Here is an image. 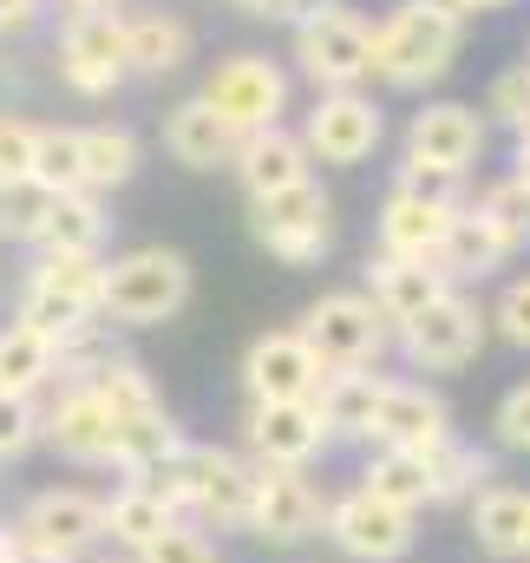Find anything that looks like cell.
Returning <instances> with one entry per match:
<instances>
[{"label":"cell","instance_id":"obj_32","mask_svg":"<svg viewBox=\"0 0 530 563\" xmlns=\"http://www.w3.org/2000/svg\"><path fill=\"white\" fill-rule=\"evenodd\" d=\"M137 164H144V144L132 125H86V190H99V197L125 190Z\"/></svg>","mask_w":530,"mask_h":563},{"label":"cell","instance_id":"obj_46","mask_svg":"<svg viewBox=\"0 0 530 563\" xmlns=\"http://www.w3.org/2000/svg\"><path fill=\"white\" fill-rule=\"evenodd\" d=\"M33 13H40V0H0V33L7 26H26Z\"/></svg>","mask_w":530,"mask_h":563},{"label":"cell","instance_id":"obj_27","mask_svg":"<svg viewBox=\"0 0 530 563\" xmlns=\"http://www.w3.org/2000/svg\"><path fill=\"white\" fill-rule=\"evenodd\" d=\"M361 485H367L374 498L399 505V511H432V505H439L432 452H394V445H374L367 465H361Z\"/></svg>","mask_w":530,"mask_h":563},{"label":"cell","instance_id":"obj_54","mask_svg":"<svg viewBox=\"0 0 530 563\" xmlns=\"http://www.w3.org/2000/svg\"><path fill=\"white\" fill-rule=\"evenodd\" d=\"M86 563H132V558H86Z\"/></svg>","mask_w":530,"mask_h":563},{"label":"cell","instance_id":"obj_10","mask_svg":"<svg viewBox=\"0 0 530 563\" xmlns=\"http://www.w3.org/2000/svg\"><path fill=\"white\" fill-rule=\"evenodd\" d=\"M347 563H406L419 551V511H399L374 498L367 485H347L328 498V531H321Z\"/></svg>","mask_w":530,"mask_h":563},{"label":"cell","instance_id":"obj_53","mask_svg":"<svg viewBox=\"0 0 530 563\" xmlns=\"http://www.w3.org/2000/svg\"><path fill=\"white\" fill-rule=\"evenodd\" d=\"M20 563H59V558H46V551H20Z\"/></svg>","mask_w":530,"mask_h":563},{"label":"cell","instance_id":"obj_33","mask_svg":"<svg viewBox=\"0 0 530 563\" xmlns=\"http://www.w3.org/2000/svg\"><path fill=\"white\" fill-rule=\"evenodd\" d=\"M432 472H439V505H472L492 478H498V465H492V452H478V445H465L459 432L432 452Z\"/></svg>","mask_w":530,"mask_h":563},{"label":"cell","instance_id":"obj_30","mask_svg":"<svg viewBox=\"0 0 530 563\" xmlns=\"http://www.w3.org/2000/svg\"><path fill=\"white\" fill-rule=\"evenodd\" d=\"M387 380L394 374H380V367H347V374H328V387H321V420L334 439H374V413H380V394H387Z\"/></svg>","mask_w":530,"mask_h":563},{"label":"cell","instance_id":"obj_16","mask_svg":"<svg viewBox=\"0 0 530 563\" xmlns=\"http://www.w3.org/2000/svg\"><path fill=\"white\" fill-rule=\"evenodd\" d=\"M243 445H250L256 465H301V472H314V459H328L334 432H328L314 400H250Z\"/></svg>","mask_w":530,"mask_h":563},{"label":"cell","instance_id":"obj_52","mask_svg":"<svg viewBox=\"0 0 530 563\" xmlns=\"http://www.w3.org/2000/svg\"><path fill=\"white\" fill-rule=\"evenodd\" d=\"M230 7H243V13H263V20H275V7H281V0H230Z\"/></svg>","mask_w":530,"mask_h":563},{"label":"cell","instance_id":"obj_28","mask_svg":"<svg viewBox=\"0 0 530 563\" xmlns=\"http://www.w3.org/2000/svg\"><path fill=\"white\" fill-rule=\"evenodd\" d=\"M46 387H59V341L26 321H7L0 328V394L40 400Z\"/></svg>","mask_w":530,"mask_h":563},{"label":"cell","instance_id":"obj_47","mask_svg":"<svg viewBox=\"0 0 530 563\" xmlns=\"http://www.w3.org/2000/svg\"><path fill=\"white\" fill-rule=\"evenodd\" d=\"M20 551H26V544H20L13 518H0V563H20Z\"/></svg>","mask_w":530,"mask_h":563},{"label":"cell","instance_id":"obj_20","mask_svg":"<svg viewBox=\"0 0 530 563\" xmlns=\"http://www.w3.org/2000/svg\"><path fill=\"white\" fill-rule=\"evenodd\" d=\"M164 151H170V164H184V170H230L236 151H243V132H236L203 92H190V99H177V106L164 112Z\"/></svg>","mask_w":530,"mask_h":563},{"label":"cell","instance_id":"obj_36","mask_svg":"<svg viewBox=\"0 0 530 563\" xmlns=\"http://www.w3.org/2000/svg\"><path fill=\"white\" fill-rule=\"evenodd\" d=\"M92 387L112 400L119 426H125V420H144V413H164V394L151 387V374L137 367L132 354H112V367H106V374H92Z\"/></svg>","mask_w":530,"mask_h":563},{"label":"cell","instance_id":"obj_31","mask_svg":"<svg viewBox=\"0 0 530 563\" xmlns=\"http://www.w3.org/2000/svg\"><path fill=\"white\" fill-rule=\"evenodd\" d=\"M197 33L177 13H132V79H164L190 59Z\"/></svg>","mask_w":530,"mask_h":563},{"label":"cell","instance_id":"obj_19","mask_svg":"<svg viewBox=\"0 0 530 563\" xmlns=\"http://www.w3.org/2000/svg\"><path fill=\"white\" fill-rule=\"evenodd\" d=\"M406 157H426V164H445V170H465L485 157V112L465 106V99H432L406 119Z\"/></svg>","mask_w":530,"mask_h":563},{"label":"cell","instance_id":"obj_51","mask_svg":"<svg viewBox=\"0 0 530 563\" xmlns=\"http://www.w3.org/2000/svg\"><path fill=\"white\" fill-rule=\"evenodd\" d=\"M308 7H321V0H281V7H275V20H301Z\"/></svg>","mask_w":530,"mask_h":563},{"label":"cell","instance_id":"obj_26","mask_svg":"<svg viewBox=\"0 0 530 563\" xmlns=\"http://www.w3.org/2000/svg\"><path fill=\"white\" fill-rule=\"evenodd\" d=\"M106 236H112L106 197L99 190H66V197H53L46 230H40L33 250H46V256H106Z\"/></svg>","mask_w":530,"mask_h":563},{"label":"cell","instance_id":"obj_50","mask_svg":"<svg viewBox=\"0 0 530 563\" xmlns=\"http://www.w3.org/2000/svg\"><path fill=\"white\" fill-rule=\"evenodd\" d=\"M511 170H518V177H525V184H530V132H525V139H518V151H511Z\"/></svg>","mask_w":530,"mask_h":563},{"label":"cell","instance_id":"obj_49","mask_svg":"<svg viewBox=\"0 0 530 563\" xmlns=\"http://www.w3.org/2000/svg\"><path fill=\"white\" fill-rule=\"evenodd\" d=\"M452 7H459V13L472 20V13H498V7H511V0H452Z\"/></svg>","mask_w":530,"mask_h":563},{"label":"cell","instance_id":"obj_38","mask_svg":"<svg viewBox=\"0 0 530 563\" xmlns=\"http://www.w3.org/2000/svg\"><path fill=\"white\" fill-rule=\"evenodd\" d=\"M33 445H46V407L20 400V394H0V465L26 459Z\"/></svg>","mask_w":530,"mask_h":563},{"label":"cell","instance_id":"obj_2","mask_svg":"<svg viewBox=\"0 0 530 563\" xmlns=\"http://www.w3.org/2000/svg\"><path fill=\"white\" fill-rule=\"evenodd\" d=\"M164 505L197 525V531H250V505H256V459L230 452V445H184V459H170L157 478Z\"/></svg>","mask_w":530,"mask_h":563},{"label":"cell","instance_id":"obj_41","mask_svg":"<svg viewBox=\"0 0 530 563\" xmlns=\"http://www.w3.org/2000/svg\"><path fill=\"white\" fill-rule=\"evenodd\" d=\"M478 203H485V210H492V217L518 236V250H525V243H530V184H525V177H518V170L492 177V184L478 190Z\"/></svg>","mask_w":530,"mask_h":563},{"label":"cell","instance_id":"obj_7","mask_svg":"<svg viewBox=\"0 0 530 563\" xmlns=\"http://www.w3.org/2000/svg\"><path fill=\"white\" fill-rule=\"evenodd\" d=\"M13 531L26 551H46L59 563H86L99 558V544H112L106 531V498L86 485H46L13 511Z\"/></svg>","mask_w":530,"mask_h":563},{"label":"cell","instance_id":"obj_34","mask_svg":"<svg viewBox=\"0 0 530 563\" xmlns=\"http://www.w3.org/2000/svg\"><path fill=\"white\" fill-rule=\"evenodd\" d=\"M33 184H46L53 197H66V190H86V132H73V125H40Z\"/></svg>","mask_w":530,"mask_h":563},{"label":"cell","instance_id":"obj_14","mask_svg":"<svg viewBox=\"0 0 530 563\" xmlns=\"http://www.w3.org/2000/svg\"><path fill=\"white\" fill-rule=\"evenodd\" d=\"M203 99L250 139V132L281 125V112H288V73H281L268 53H230V59L210 66Z\"/></svg>","mask_w":530,"mask_h":563},{"label":"cell","instance_id":"obj_8","mask_svg":"<svg viewBox=\"0 0 530 563\" xmlns=\"http://www.w3.org/2000/svg\"><path fill=\"white\" fill-rule=\"evenodd\" d=\"M492 341V308L465 288L439 295L412 328H399V361L412 374H465Z\"/></svg>","mask_w":530,"mask_h":563},{"label":"cell","instance_id":"obj_22","mask_svg":"<svg viewBox=\"0 0 530 563\" xmlns=\"http://www.w3.org/2000/svg\"><path fill=\"white\" fill-rule=\"evenodd\" d=\"M511 256H518V236H511L478 197L459 203V217H452V230H445V250H439V269L452 282H485V276H498Z\"/></svg>","mask_w":530,"mask_h":563},{"label":"cell","instance_id":"obj_12","mask_svg":"<svg viewBox=\"0 0 530 563\" xmlns=\"http://www.w3.org/2000/svg\"><path fill=\"white\" fill-rule=\"evenodd\" d=\"M328 531V492L301 465H256V505H250V538L268 551H301Z\"/></svg>","mask_w":530,"mask_h":563},{"label":"cell","instance_id":"obj_29","mask_svg":"<svg viewBox=\"0 0 530 563\" xmlns=\"http://www.w3.org/2000/svg\"><path fill=\"white\" fill-rule=\"evenodd\" d=\"M170 525H184L170 505H164V492L157 485H137V478H125L112 498H106V531H112V544L125 551V558H144Z\"/></svg>","mask_w":530,"mask_h":563},{"label":"cell","instance_id":"obj_9","mask_svg":"<svg viewBox=\"0 0 530 563\" xmlns=\"http://www.w3.org/2000/svg\"><path fill=\"white\" fill-rule=\"evenodd\" d=\"M250 236L263 243L275 263L288 269H314L334 250V197L308 177L295 190H275L263 203H250Z\"/></svg>","mask_w":530,"mask_h":563},{"label":"cell","instance_id":"obj_25","mask_svg":"<svg viewBox=\"0 0 530 563\" xmlns=\"http://www.w3.org/2000/svg\"><path fill=\"white\" fill-rule=\"evenodd\" d=\"M465 525H472V544H478L485 558L518 563L525 558V544H530V492L525 485L492 478V485L465 505Z\"/></svg>","mask_w":530,"mask_h":563},{"label":"cell","instance_id":"obj_1","mask_svg":"<svg viewBox=\"0 0 530 563\" xmlns=\"http://www.w3.org/2000/svg\"><path fill=\"white\" fill-rule=\"evenodd\" d=\"M465 46V13L452 0H394L374 20V79L394 92H426L452 73Z\"/></svg>","mask_w":530,"mask_h":563},{"label":"cell","instance_id":"obj_5","mask_svg":"<svg viewBox=\"0 0 530 563\" xmlns=\"http://www.w3.org/2000/svg\"><path fill=\"white\" fill-rule=\"evenodd\" d=\"M106 314V256H33V269L20 276V308L13 321L66 341L73 328Z\"/></svg>","mask_w":530,"mask_h":563},{"label":"cell","instance_id":"obj_3","mask_svg":"<svg viewBox=\"0 0 530 563\" xmlns=\"http://www.w3.org/2000/svg\"><path fill=\"white\" fill-rule=\"evenodd\" d=\"M197 269L170 243H137L125 256H106V321L112 328H164L190 308Z\"/></svg>","mask_w":530,"mask_h":563},{"label":"cell","instance_id":"obj_39","mask_svg":"<svg viewBox=\"0 0 530 563\" xmlns=\"http://www.w3.org/2000/svg\"><path fill=\"white\" fill-rule=\"evenodd\" d=\"M394 190H406V197H426V203H472L465 197V170H445V164H426V157H399L394 170Z\"/></svg>","mask_w":530,"mask_h":563},{"label":"cell","instance_id":"obj_18","mask_svg":"<svg viewBox=\"0 0 530 563\" xmlns=\"http://www.w3.org/2000/svg\"><path fill=\"white\" fill-rule=\"evenodd\" d=\"M452 439V407L439 387L426 380H387L380 413H374V439L367 445H394V452H439Z\"/></svg>","mask_w":530,"mask_h":563},{"label":"cell","instance_id":"obj_40","mask_svg":"<svg viewBox=\"0 0 530 563\" xmlns=\"http://www.w3.org/2000/svg\"><path fill=\"white\" fill-rule=\"evenodd\" d=\"M485 112H492L498 125H511V132L525 139V132H530V59L505 66V73L492 79V92H485Z\"/></svg>","mask_w":530,"mask_h":563},{"label":"cell","instance_id":"obj_17","mask_svg":"<svg viewBox=\"0 0 530 563\" xmlns=\"http://www.w3.org/2000/svg\"><path fill=\"white\" fill-rule=\"evenodd\" d=\"M46 445L66 465H119V413L92 380H73L46 400Z\"/></svg>","mask_w":530,"mask_h":563},{"label":"cell","instance_id":"obj_15","mask_svg":"<svg viewBox=\"0 0 530 563\" xmlns=\"http://www.w3.org/2000/svg\"><path fill=\"white\" fill-rule=\"evenodd\" d=\"M328 374L334 367L314 354V341L301 328H268L243 354V394L250 400H321Z\"/></svg>","mask_w":530,"mask_h":563},{"label":"cell","instance_id":"obj_45","mask_svg":"<svg viewBox=\"0 0 530 563\" xmlns=\"http://www.w3.org/2000/svg\"><path fill=\"white\" fill-rule=\"evenodd\" d=\"M33 151H40V125L0 112V177H33Z\"/></svg>","mask_w":530,"mask_h":563},{"label":"cell","instance_id":"obj_44","mask_svg":"<svg viewBox=\"0 0 530 563\" xmlns=\"http://www.w3.org/2000/svg\"><path fill=\"white\" fill-rule=\"evenodd\" d=\"M492 439H498L505 452L530 459V380H518V387L498 400V413H492Z\"/></svg>","mask_w":530,"mask_h":563},{"label":"cell","instance_id":"obj_21","mask_svg":"<svg viewBox=\"0 0 530 563\" xmlns=\"http://www.w3.org/2000/svg\"><path fill=\"white\" fill-rule=\"evenodd\" d=\"M459 282L445 276L439 263H412V256H387V250H374L367 256V295H374V308L394 321V334L399 328H412L439 295H452Z\"/></svg>","mask_w":530,"mask_h":563},{"label":"cell","instance_id":"obj_11","mask_svg":"<svg viewBox=\"0 0 530 563\" xmlns=\"http://www.w3.org/2000/svg\"><path fill=\"white\" fill-rule=\"evenodd\" d=\"M59 79L86 99H112L132 79V13H66L59 26Z\"/></svg>","mask_w":530,"mask_h":563},{"label":"cell","instance_id":"obj_6","mask_svg":"<svg viewBox=\"0 0 530 563\" xmlns=\"http://www.w3.org/2000/svg\"><path fill=\"white\" fill-rule=\"evenodd\" d=\"M295 328L314 341V354H321L334 374H347V367H380L399 347L394 321L374 308L367 288H328V295H314Z\"/></svg>","mask_w":530,"mask_h":563},{"label":"cell","instance_id":"obj_42","mask_svg":"<svg viewBox=\"0 0 530 563\" xmlns=\"http://www.w3.org/2000/svg\"><path fill=\"white\" fill-rule=\"evenodd\" d=\"M492 334L511 341L518 354H530V276H511L492 301Z\"/></svg>","mask_w":530,"mask_h":563},{"label":"cell","instance_id":"obj_23","mask_svg":"<svg viewBox=\"0 0 530 563\" xmlns=\"http://www.w3.org/2000/svg\"><path fill=\"white\" fill-rule=\"evenodd\" d=\"M236 184H243V197L250 203H263L275 190H295V184H308L314 177V157H308V144L301 132H288V125H268V132H250L243 151H236Z\"/></svg>","mask_w":530,"mask_h":563},{"label":"cell","instance_id":"obj_13","mask_svg":"<svg viewBox=\"0 0 530 563\" xmlns=\"http://www.w3.org/2000/svg\"><path fill=\"white\" fill-rule=\"evenodd\" d=\"M380 139H387V112H380L374 92H314V106L301 119V144H308L314 164L354 170L380 151Z\"/></svg>","mask_w":530,"mask_h":563},{"label":"cell","instance_id":"obj_24","mask_svg":"<svg viewBox=\"0 0 530 563\" xmlns=\"http://www.w3.org/2000/svg\"><path fill=\"white\" fill-rule=\"evenodd\" d=\"M452 203H426V197H406V190H387L380 217H374V236L387 256H412V263H439L445 250V230H452Z\"/></svg>","mask_w":530,"mask_h":563},{"label":"cell","instance_id":"obj_43","mask_svg":"<svg viewBox=\"0 0 530 563\" xmlns=\"http://www.w3.org/2000/svg\"><path fill=\"white\" fill-rule=\"evenodd\" d=\"M132 563H223V558H217V538H210V531H197V525H170V531Z\"/></svg>","mask_w":530,"mask_h":563},{"label":"cell","instance_id":"obj_35","mask_svg":"<svg viewBox=\"0 0 530 563\" xmlns=\"http://www.w3.org/2000/svg\"><path fill=\"white\" fill-rule=\"evenodd\" d=\"M46 210H53V190L33 184V177H0V243H40L46 230Z\"/></svg>","mask_w":530,"mask_h":563},{"label":"cell","instance_id":"obj_37","mask_svg":"<svg viewBox=\"0 0 530 563\" xmlns=\"http://www.w3.org/2000/svg\"><path fill=\"white\" fill-rule=\"evenodd\" d=\"M112 321L99 314V321H86V328H73L66 341H59V387H73V380H92V374H106L112 367Z\"/></svg>","mask_w":530,"mask_h":563},{"label":"cell","instance_id":"obj_48","mask_svg":"<svg viewBox=\"0 0 530 563\" xmlns=\"http://www.w3.org/2000/svg\"><path fill=\"white\" fill-rule=\"evenodd\" d=\"M66 13H112V7H125V0H59Z\"/></svg>","mask_w":530,"mask_h":563},{"label":"cell","instance_id":"obj_4","mask_svg":"<svg viewBox=\"0 0 530 563\" xmlns=\"http://www.w3.org/2000/svg\"><path fill=\"white\" fill-rule=\"evenodd\" d=\"M295 66L314 92H361L374 79V20L341 0L308 7L295 20Z\"/></svg>","mask_w":530,"mask_h":563},{"label":"cell","instance_id":"obj_55","mask_svg":"<svg viewBox=\"0 0 530 563\" xmlns=\"http://www.w3.org/2000/svg\"><path fill=\"white\" fill-rule=\"evenodd\" d=\"M525 563H530V544H525Z\"/></svg>","mask_w":530,"mask_h":563}]
</instances>
